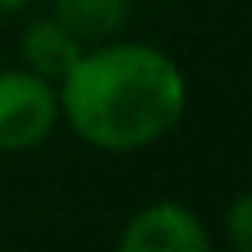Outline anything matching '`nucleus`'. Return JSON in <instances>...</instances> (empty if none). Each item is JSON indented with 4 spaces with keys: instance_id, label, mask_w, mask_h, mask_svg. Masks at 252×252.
<instances>
[{
    "instance_id": "2",
    "label": "nucleus",
    "mask_w": 252,
    "mask_h": 252,
    "mask_svg": "<svg viewBox=\"0 0 252 252\" xmlns=\"http://www.w3.org/2000/svg\"><path fill=\"white\" fill-rule=\"evenodd\" d=\"M59 122V91L51 79L28 71V67H8L0 71V150L20 154L39 146Z\"/></svg>"
},
{
    "instance_id": "5",
    "label": "nucleus",
    "mask_w": 252,
    "mask_h": 252,
    "mask_svg": "<svg viewBox=\"0 0 252 252\" xmlns=\"http://www.w3.org/2000/svg\"><path fill=\"white\" fill-rule=\"evenodd\" d=\"M55 20L67 24L79 39H110L130 16V0H51Z\"/></svg>"
},
{
    "instance_id": "4",
    "label": "nucleus",
    "mask_w": 252,
    "mask_h": 252,
    "mask_svg": "<svg viewBox=\"0 0 252 252\" xmlns=\"http://www.w3.org/2000/svg\"><path fill=\"white\" fill-rule=\"evenodd\" d=\"M79 55H83V39L67 24H59L55 16L32 20L24 28V35H20V59H24V67L35 71V75H43V79H51V83H59L75 67Z\"/></svg>"
},
{
    "instance_id": "6",
    "label": "nucleus",
    "mask_w": 252,
    "mask_h": 252,
    "mask_svg": "<svg viewBox=\"0 0 252 252\" xmlns=\"http://www.w3.org/2000/svg\"><path fill=\"white\" fill-rule=\"evenodd\" d=\"M252 201L248 197H236L232 201V213H228V232H232V244L240 248V252H248L252 248Z\"/></svg>"
},
{
    "instance_id": "1",
    "label": "nucleus",
    "mask_w": 252,
    "mask_h": 252,
    "mask_svg": "<svg viewBox=\"0 0 252 252\" xmlns=\"http://www.w3.org/2000/svg\"><path fill=\"white\" fill-rule=\"evenodd\" d=\"M189 91L181 67L154 43L83 47L59 79V114L67 126L110 154H130L165 138L185 114Z\"/></svg>"
},
{
    "instance_id": "7",
    "label": "nucleus",
    "mask_w": 252,
    "mask_h": 252,
    "mask_svg": "<svg viewBox=\"0 0 252 252\" xmlns=\"http://www.w3.org/2000/svg\"><path fill=\"white\" fill-rule=\"evenodd\" d=\"M28 0H0V12H20Z\"/></svg>"
},
{
    "instance_id": "3",
    "label": "nucleus",
    "mask_w": 252,
    "mask_h": 252,
    "mask_svg": "<svg viewBox=\"0 0 252 252\" xmlns=\"http://www.w3.org/2000/svg\"><path fill=\"white\" fill-rule=\"evenodd\" d=\"M118 248L122 252H209V232L193 209L177 201H158L130 217V224L118 236Z\"/></svg>"
}]
</instances>
